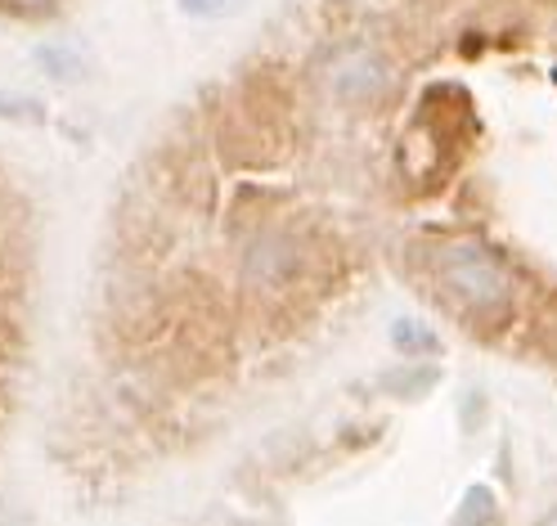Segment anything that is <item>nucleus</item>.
Masks as SVG:
<instances>
[{
    "mask_svg": "<svg viewBox=\"0 0 557 526\" xmlns=\"http://www.w3.org/2000/svg\"><path fill=\"white\" fill-rule=\"evenodd\" d=\"M441 274H445V284L455 289V297H463L468 306H499L504 293H508L504 266L491 253H481V248H455V253H445Z\"/></svg>",
    "mask_w": 557,
    "mask_h": 526,
    "instance_id": "1",
    "label": "nucleus"
},
{
    "mask_svg": "<svg viewBox=\"0 0 557 526\" xmlns=\"http://www.w3.org/2000/svg\"><path fill=\"white\" fill-rule=\"evenodd\" d=\"M333 86L342 90V95H369V90H377L382 86V68L364 54V50H356V54H342L337 63H333Z\"/></svg>",
    "mask_w": 557,
    "mask_h": 526,
    "instance_id": "2",
    "label": "nucleus"
},
{
    "mask_svg": "<svg viewBox=\"0 0 557 526\" xmlns=\"http://www.w3.org/2000/svg\"><path fill=\"white\" fill-rule=\"evenodd\" d=\"M46 68H50V77H67V82H82L86 77V59L77 54V50H59V46H46L41 54H37Z\"/></svg>",
    "mask_w": 557,
    "mask_h": 526,
    "instance_id": "3",
    "label": "nucleus"
},
{
    "mask_svg": "<svg viewBox=\"0 0 557 526\" xmlns=\"http://www.w3.org/2000/svg\"><path fill=\"white\" fill-rule=\"evenodd\" d=\"M181 10L189 19H207V23H216V19H234L243 10V0H181Z\"/></svg>",
    "mask_w": 557,
    "mask_h": 526,
    "instance_id": "4",
    "label": "nucleus"
},
{
    "mask_svg": "<svg viewBox=\"0 0 557 526\" xmlns=\"http://www.w3.org/2000/svg\"><path fill=\"white\" fill-rule=\"evenodd\" d=\"M396 342L409 346V351H413V346H432V338L418 333V325H396Z\"/></svg>",
    "mask_w": 557,
    "mask_h": 526,
    "instance_id": "5",
    "label": "nucleus"
}]
</instances>
